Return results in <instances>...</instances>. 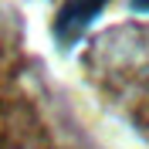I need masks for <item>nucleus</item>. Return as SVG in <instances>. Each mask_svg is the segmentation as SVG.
I'll use <instances>...</instances> for the list:
<instances>
[{"mask_svg": "<svg viewBox=\"0 0 149 149\" xmlns=\"http://www.w3.org/2000/svg\"><path fill=\"white\" fill-rule=\"evenodd\" d=\"M109 0H65L54 17V41L61 47H71L85 37V31L92 27V20L105 10Z\"/></svg>", "mask_w": 149, "mask_h": 149, "instance_id": "nucleus-1", "label": "nucleus"}, {"mask_svg": "<svg viewBox=\"0 0 149 149\" xmlns=\"http://www.w3.org/2000/svg\"><path fill=\"white\" fill-rule=\"evenodd\" d=\"M129 7L136 14H149V0H129Z\"/></svg>", "mask_w": 149, "mask_h": 149, "instance_id": "nucleus-2", "label": "nucleus"}]
</instances>
